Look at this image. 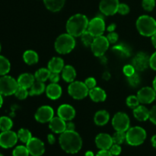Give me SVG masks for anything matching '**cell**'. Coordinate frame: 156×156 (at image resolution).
I'll list each match as a JSON object with an SVG mask.
<instances>
[{"mask_svg":"<svg viewBox=\"0 0 156 156\" xmlns=\"http://www.w3.org/2000/svg\"><path fill=\"white\" fill-rule=\"evenodd\" d=\"M18 137L22 143L27 144L32 138L31 133L26 129H19L18 133Z\"/></svg>","mask_w":156,"mask_h":156,"instance_id":"33","label":"cell"},{"mask_svg":"<svg viewBox=\"0 0 156 156\" xmlns=\"http://www.w3.org/2000/svg\"><path fill=\"white\" fill-rule=\"evenodd\" d=\"M88 94L91 100L94 102L105 101L107 98L106 92L99 87H94L92 89H90Z\"/></svg>","mask_w":156,"mask_h":156,"instance_id":"22","label":"cell"},{"mask_svg":"<svg viewBox=\"0 0 156 156\" xmlns=\"http://www.w3.org/2000/svg\"><path fill=\"white\" fill-rule=\"evenodd\" d=\"M106 37L108 38L110 44H115V43L118 41L119 36L117 33H115V32H111Z\"/></svg>","mask_w":156,"mask_h":156,"instance_id":"46","label":"cell"},{"mask_svg":"<svg viewBox=\"0 0 156 156\" xmlns=\"http://www.w3.org/2000/svg\"><path fill=\"white\" fill-rule=\"evenodd\" d=\"M27 148L30 155L32 156H41L45 151L44 143L39 139L34 137H32L31 140L27 143Z\"/></svg>","mask_w":156,"mask_h":156,"instance_id":"13","label":"cell"},{"mask_svg":"<svg viewBox=\"0 0 156 156\" xmlns=\"http://www.w3.org/2000/svg\"><path fill=\"white\" fill-rule=\"evenodd\" d=\"M13 126L12 120L8 117H0V129L2 131L10 130Z\"/></svg>","mask_w":156,"mask_h":156,"instance_id":"35","label":"cell"},{"mask_svg":"<svg viewBox=\"0 0 156 156\" xmlns=\"http://www.w3.org/2000/svg\"><path fill=\"white\" fill-rule=\"evenodd\" d=\"M152 85H153V88L156 91V76L153 80V83H152Z\"/></svg>","mask_w":156,"mask_h":156,"instance_id":"58","label":"cell"},{"mask_svg":"<svg viewBox=\"0 0 156 156\" xmlns=\"http://www.w3.org/2000/svg\"><path fill=\"white\" fill-rule=\"evenodd\" d=\"M76 77V72L74 67H73L70 65L65 66L62 71V78L64 81L66 82H74L75 79Z\"/></svg>","mask_w":156,"mask_h":156,"instance_id":"25","label":"cell"},{"mask_svg":"<svg viewBox=\"0 0 156 156\" xmlns=\"http://www.w3.org/2000/svg\"><path fill=\"white\" fill-rule=\"evenodd\" d=\"M105 30V21L101 17H95L92 18L91 21L88 22V32L91 34L94 37L101 36L104 34Z\"/></svg>","mask_w":156,"mask_h":156,"instance_id":"10","label":"cell"},{"mask_svg":"<svg viewBox=\"0 0 156 156\" xmlns=\"http://www.w3.org/2000/svg\"><path fill=\"white\" fill-rule=\"evenodd\" d=\"M140 101H139L137 96L130 95L126 99V105L130 108H136L140 105Z\"/></svg>","mask_w":156,"mask_h":156,"instance_id":"38","label":"cell"},{"mask_svg":"<svg viewBox=\"0 0 156 156\" xmlns=\"http://www.w3.org/2000/svg\"><path fill=\"white\" fill-rule=\"evenodd\" d=\"M129 124H130L129 118L127 114L125 113L119 112L113 117L112 125L116 131L126 132L129 129Z\"/></svg>","mask_w":156,"mask_h":156,"instance_id":"9","label":"cell"},{"mask_svg":"<svg viewBox=\"0 0 156 156\" xmlns=\"http://www.w3.org/2000/svg\"><path fill=\"white\" fill-rule=\"evenodd\" d=\"M117 12L119 14H120V15H126V14H128L129 12V7L126 4L121 3V4L119 5Z\"/></svg>","mask_w":156,"mask_h":156,"instance_id":"43","label":"cell"},{"mask_svg":"<svg viewBox=\"0 0 156 156\" xmlns=\"http://www.w3.org/2000/svg\"><path fill=\"white\" fill-rule=\"evenodd\" d=\"M156 91L153 88L144 87L137 93V98L140 103L150 104L155 99Z\"/></svg>","mask_w":156,"mask_h":156,"instance_id":"16","label":"cell"},{"mask_svg":"<svg viewBox=\"0 0 156 156\" xmlns=\"http://www.w3.org/2000/svg\"><path fill=\"white\" fill-rule=\"evenodd\" d=\"M94 38H95V37L93 36V35L91 34L90 32H88V30L85 31L82 35H81V39H82V44L87 47H91V44L94 42Z\"/></svg>","mask_w":156,"mask_h":156,"instance_id":"34","label":"cell"},{"mask_svg":"<svg viewBox=\"0 0 156 156\" xmlns=\"http://www.w3.org/2000/svg\"><path fill=\"white\" fill-rule=\"evenodd\" d=\"M114 144L120 145L126 140V133L122 131H117L112 136Z\"/></svg>","mask_w":156,"mask_h":156,"instance_id":"36","label":"cell"},{"mask_svg":"<svg viewBox=\"0 0 156 156\" xmlns=\"http://www.w3.org/2000/svg\"><path fill=\"white\" fill-rule=\"evenodd\" d=\"M75 37L69 34H62L56 38L55 41V49L60 54L70 53L76 47Z\"/></svg>","mask_w":156,"mask_h":156,"instance_id":"4","label":"cell"},{"mask_svg":"<svg viewBox=\"0 0 156 156\" xmlns=\"http://www.w3.org/2000/svg\"><path fill=\"white\" fill-rule=\"evenodd\" d=\"M149 119L152 123L156 124V105L153 107L152 109L149 111Z\"/></svg>","mask_w":156,"mask_h":156,"instance_id":"47","label":"cell"},{"mask_svg":"<svg viewBox=\"0 0 156 156\" xmlns=\"http://www.w3.org/2000/svg\"><path fill=\"white\" fill-rule=\"evenodd\" d=\"M149 66L152 69L156 70V52H155L149 58Z\"/></svg>","mask_w":156,"mask_h":156,"instance_id":"48","label":"cell"},{"mask_svg":"<svg viewBox=\"0 0 156 156\" xmlns=\"http://www.w3.org/2000/svg\"><path fill=\"white\" fill-rule=\"evenodd\" d=\"M18 81L9 76H2L0 78V94L9 96L15 94L18 88Z\"/></svg>","mask_w":156,"mask_h":156,"instance_id":"6","label":"cell"},{"mask_svg":"<svg viewBox=\"0 0 156 156\" xmlns=\"http://www.w3.org/2000/svg\"><path fill=\"white\" fill-rule=\"evenodd\" d=\"M96 146L100 149H110L114 144L112 137L107 133H100L95 138Z\"/></svg>","mask_w":156,"mask_h":156,"instance_id":"18","label":"cell"},{"mask_svg":"<svg viewBox=\"0 0 156 156\" xmlns=\"http://www.w3.org/2000/svg\"><path fill=\"white\" fill-rule=\"evenodd\" d=\"M45 91L47 97L52 100H56L62 95V88L57 83L50 84Z\"/></svg>","mask_w":156,"mask_h":156,"instance_id":"20","label":"cell"},{"mask_svg":"<svg viewBox=\"0 0 156 156\" xmlns=\"http://www.w3.org/2000/svg\"><path fill=\"white\" fill-rule=\"evenodd\" d=\"M59 73H51L49 79L52 83H57L59 81Z\"/></svg>","mask_w":156,"mask_h":156,"instance_id":"49","label":"cell"},{"mask_svg":"<svg viewBox=\"0 0 156 156\" xmlns=\"http://www.w3.org/2000/svg\"><path fill=\"white\" fill-rule=\"evenodd\" d=\"M0 156H2V155H1V154H0Z\"/></svg>","mask_w":156,"mask_h":156,"instance_id":"61","label":"cell"},{"mask_svg":"<svg viewBox=\"0 0 156 156\" xmlns=\"http://www.w3.org/2000/svg\"><path fill=\"white\" fill-rule=\"evenodd\" d=\"M66 130H70L73 131L75 130V124L72 122H69L68 123H66Z\"/></svg>","mask_w":156,"mask_h":156,"instance_id":"51","label":"cell"},{"mask_svg":"<svg viewBox=\"0 0 156 156\" xmlns=\"http://www.w3.org/2000/svg\"><path fill=\"white\" fill-rule=\"evenodd\" d=\"M109 113L105 110H101V111H98L95 114L94 117V121L98 126H104V125L108 123V122L109 121Z\"/></svg>","mask_w":156,"mask_h":156,"instance_id":"28","label":"cell"},{"mask_svg":"<svg viewBox=\"0 0 156 156\" xmlns=\"http://www.w3.org/2000/svg\"><path fill=\"white\" fill-rule=\"evenodd\" d=\"M49 126L53 132L61 134L66 129V123L59 117H53L49 122Z\"/></svg>","mask_w":156,"mask_h":156,"instance_id":"19","label":"cell"},{"mask_svg":"<svg viewBox=\"0 0 156 156\" xmlns=\"http://www.w3.org/2000/svg\"><path fill=\"white\" fill-rule=\"evenodd\" d=\"M110 77H111V75H110V73H108V72H106V73H105L103 74V78L105 79H106V80H108V79H110Z\"/></svg>","mask_w":156,"mask_h":156,"instance_id":"55","label":"cell"},{"mask_svg":"<svg viewBox=\"0 0 156 156\" xmlns=\"http://www.w3.org/2000/svg\"><path fill=\"white\" fill-rule=\"evenodd\" d=\"M110 152L113 155H119L121 152V147L120 146V145L113 144L112 146L110 148Z\"/></svg>","mask_w":156,"mask_h":156,"instance_id":"45","label":"cell"},{"mask_svg":"<svg viewBox=\"0 0 156 156\" xmlns=\"http://www.w3.org/2000/svg\"><path fill=\"white\" fill-rule=\"evenodd\" d=\"M116 28V24H110L108 27V30L110 32H114Z\"/></svg>","mask_w":156,"mask_h":156,"instance_id":"53","label":"cell"},{"mask_svg":"<svg viewBox=\"0 0 156 156\" xmlns=\"http://www.w3.org/2000/svg\"><path fill=\"white\" fill-rule=\"evenodd\" d=\"M152 45H153L156 48V33L154 34L152 36Z\"/></svg>","mask_w":156,"mask_h":156,"instance_id":"54","label":"cell"},{"mask_svg":"<svg viewBox=\"0 0 156 156\" xmlns=\"http://www.w3.org/2000/svg\"><path fill=\"white\" fill-rule=\"evenodd\" d=\"M59 144L65 152L75 154L77 153L82 148V141L80 136L75 130H66L61 133Z\"/></svg>","mask_w":156,"mask_h":156,"instance_id":"1","label":"cell"},{"mask_svg":"<svg viewBox=\"0 0 156 156\" xmlns=\"http://www.w3.org/2000/svg\"><path fill=\"white\" fill-rule=\"evenodd\" d=\"M109 44L110 43L106 37H104L103 35L94 38V42L91 46V51L94 53V56L98 57L103 56L105 52L108 50Z\"/></svg>","mask_w":156,"mask_h":156,"instance_id":"8","label":"cell"},{"mask_svg":"<svg viewBox=\"0 0 156 156\" xmlns=\"http://www.w3.org/2000/svg\"><path fill=\"white\" fill-rule=\"evenodd\" d=\"M149 58L146 53L143 52L137 53L133 59L132 65L136 71H144L149 66Z\"/></svg>","mask_w":156,"mask_h":156,"instance_id":"14","label":"cell"},{"mask_svg":"<svg viewBox=\"0 0 156 156\" xmlns=\"http://www.w3.org/2000/svg\"><path fill=\"white\" fill-rule=\"evenodd\" d=\"M50 73H51V72L49 70V69H38L35 73V79L37 81H40V82H44L50 78Z\"/></svg>","mask_w":156,"mask_h":156,"instance_id":"31","label":"cell"},{"mask_svg":"<svg viewBox=\"0 0 156 156\" xmlns=\"http://www.w3.org/2000/svg\"><path fill=\"white\" fill-rule=\"evenodd\" d=\"M3 104V99H2V94H0V108L2 107V105Z\"/></svg>","mask_w":156,"mask_h":156,"instance_id":"59","label":"cell"},{"mask_svg":"<svg viewBox=\"0 0 156 156\" xmlns=\"http://www.w3.org/2000/svg\"><path fill=\"white\" fill-rule=\"evenodd\" d=\"M35 80L36 79L33 75L30 74V73H23L18 77L17 81H18V86L28 89L32 86Z\"/></svg>","mask_w":156,"mask_h":156,"instance_id":"21","label":"cell"},{"mask_svg":"<svg viewBox=\"0 0 156 156\" xmlns=\"http://www.w3.org/2000/svg\"><path fill=\"white\" fill-rule=\"evenodd\" d=\"M14 94L20 100H23V99H25L28 96L29 91H27V88H22V87H18V89L16 90V91H15Z\"/></svg>","mask_w":156,"mask_h":156,"instance_id":"40","label":"cell"},{"mask_svg":"<svg viewBox=\"0 0 156 156\" xmlns=\"http://www.w3.org/2000/svg\"><path fill=\"white\" fill-rule=\"evenodd\" d=\"M46 8L50 12H57L60 11L65 4V0H44Z\"/></svg>","mask_w":156,"mask_h":156,"instance_id":"26","label":"cell"},{"mask_svg":"<svg viewBox=\"0 0 156 156\" xmlns=\"http://www.w3.org/2000/svg\"><path fill=\"white\" fill-rule=\"evenodd\" d=\"M88 18L85 15L82 14L73 15L66 23L67 33L73 37L81 36L88 29Z\"/></svg>","mask_w":156,"mask_h":156,"instance_id":"2","label":"cell"},{"mask_svg":"<svg viewBox=\"0 0 156 156\" xmlns=\"http://www.w3.org/2000/svg\"><path fill=\"white\" fill-rule=\"evenodd\" d=\"M85 84L87 87H88V89H92L94 87H96V80L93 77H89L85 81Z\"/></svg>","mask_w":156,"mask_h":156,"instance_id":"44","label":"cell"},{"mask_svg":"<svg viewBox=\"0 0 156 156\" xmlns=\"http://www.w3.org/2000/svg\"><path fill=\"white\" fill-rule=\"evenodd\" d=\"M46 90L45 85L44 82H40V81L35 80L32 86L30 88V91H29V94L30 96L34 95H40L42 94L44 91Z\"/></svg>","mask_w":156,"mask_h":156,"instance_id":"29","label":"cell"},{"mask_svg":"<svg viewBox=\"0 0 156 156\" xmlns=\"http://www.w3.org/2000/svg\"><path fill=\"white\" fill-rule=\"evenodd\" d=\"M127 81L129 82V85H131L132 87H136L140 83V77L138 73H135L132 76H128Z\"/></svg>","mask_w":156,"mask_h":156,"instance_id":"39","label":"cell"},{"mask_svg":"<svg viewBox=\"0 0 156 156\" xmlns=\"http://www.w3.org/2000/svg\"><path fill=\"white\" fill-rule=\"evenodd\" d=\"M85 156H94V153L91 151H88V152L85 153Z\"/></svg>","mask_w":156,"mask_h":156,"instance_id":"57","label":"cell"},{"mask_svg":"<svg viewBox=\"0 0 156 156\" xmlns=\"http://www.w3.org/2000/svg\"><path fill=\"white\" fill-rule=\"evenodd\" d=\"M58 117L65 121H70L76 116V111L74 108L69 105H62L59 107L57 111Z\"/></svg>","mask_w":156,"mask_h":156,"instance_id":"17","label":"cell"},{"mask_svg":"<svg viewBox=\"0 0 156 156\" xmlns=\"http://www.w3.org/2000/svg\"><path fill=\"white\" fill-rule=\"evenodd\" d=\"M11 65L9 59L5 56H0V76H5L10 71Z\"/></svg>","mask_w":156,"mask_h":156,"instance_id":"32","label":"cell"},{"mask_svg":"<svg viewBox=\"0 0 156 156\" xmlns=\"http://www.w3.org/2000/svg\"><path fill=\"white\" fill-rule=\"evenodd\" d=\"M64 61L59 57L52 58L48 62V69L51 73H59L64 68Z\"/></svg>","mask_w":156,"mask_h":156,"instance_id":"23","label":"cell"},{"mask_svg":"<svg viewBox=\"0 0 156 156\" xmlns=\"http://www.w3.org/2000/svg\"><path fill=\"white\" fill-rule=\"evenodd\" d=\"M119 5V0H101L99 8L105 15H114L117 12Z\"/></svg>","mask_w":156,"mask_h":156,"instance_id":"15","label":"cell"},{"mask_svg":"<svg viewBox=\"0 0 156 156\" xmlns=\"http://www.w3.org/2000/svg\"><path fill=\"white\" fill-rule=\"evenodd\" d=\"M53 115H54V111L53 108L50 106L44 105L38 108L37 112L35 113L34 117L37 121L44 123L50 122L53 117Z\"/></svg>","mask_w":156,"mask_h":156,"instance_id":"12","label":"cell"},{"mask_svg":"<svg viewBox=\"0 0 156 156\" xmlns=\"http://www.w3.org/2000/svg\"><path fill=\"white\" fill-rule=\"evenodd\" d=\"M112 51L116 55L121 58L129 57L131 55V49L128 45L125 44H120L113 47Z\"/></svg>","mask_w":156,"mask_h":156,"instance_id":"24","label":"cell"},{"mask_svg":"<svg viewBox=\"0 0 156 156\" xmlns=\"http://www.w3.org/2000/svg\"><path fill=\"white\" fill-rule=\"evenodd\" d=\"M136 27L141 35L152 37L156 33V21L149 15H142L137 19Z\"/></svg>","mask_w":156,"mask_h":156,"instance_id":"3","label":"cell"},{"mask_svg":"<svg viewBox=\"0 0 156 156\" xmlns=\"http://www.w3.org/2000/svg\"><path fill=\"white\" fill-rule=\"evenodd\" d=\"M96 156H113L109 149H101Z\"/></svg>","mask_w":156,"mask_h":156,"instance_id":"50","label":"cell"},{"mask_svg":"<svg viewBox=\"0 0 156 156\" xmlns=\"http://www.w3.org/2000/svg\"><path fill=\"white\" fill-rule=\"evenodd\" d=\"M152 146H153L156 149V135L154 136L152 138Z\"/></svg>","mask_w":156,"mask_h":156,"instance_id":"56","label":"cell"},{"mask_svg":"<svg viewBox=\"0 0 156 156\" xmlns=\"http://www.w3.org/2000/svg\"><path fill=\"white\" fill-rule=\"evenodd\" d=\"M146 139V132L140 126H134L127 130L126 133V141L130 146H140Z\"/></svg>","mask_w":156,"mask_h":156,"instance_id":"5","label":"cell"},{"mask_svg":"<svg viewBox=\"0 0 156 156\" xmlns=\"http://www.w3.org/2000/svg\"><path fill=\"white\" fill-rule=\"evenodd\" d=\"M29 154L27 146H17L13 151V156H28Z\"/></svg>","mask_w":156,"mask_h":156,"instance_id":"37","label":"cell"},{"mask_svg":"<svg viewBox=\"0 0 156 156\" xmlns=\"http://www.w3.org/2000/svg\"><path fill=\"white\" fill-rule=\"evenodd\" d=\"M155 100H156V96H155Z\"/></svg>","mask_w":156,"mask_h":156,"instance_id":"62","label":"cell"},{"mask_svg":"<svg viewBox=\"0 0 156 156\" xmlns=\"http://www.w3.org/2000/svg\"><path fill=\"white\" fill-rule=\"evenodd\" d=\"M23 59H24V62L28 65H34L38 62L39 56H38L37 53L34 50H27L24 53Z\"/></svg>","mask_w":156,"mask_h":156,"instance_id":"30","label":"cell"},{"mask_svg":"<svg viewBox=\"0 0 156 156\" xmlns=\"http://www.w3.org/2000/svg\"><path fill=\"white\" fill-rule=\"evenodd\" d=\"M68 92L73 98L81 100L88 96L89 89L85 85V82L76 81V82H71L69 85Z\"/></svg>","mask_w":156,"mask_h":156,"instance_id":"7","label":"cell"},{"mask_svg":"<svg viewBox=\"0 0 156 156\" xmlns=\"http://www.w3.org/2000/svg\"><path fill=\"white\" fill-rule=\"evenodd\" d=\"M133 115L140 121H146L149 117V111L143 105H139L133 110Z\"/></svg>","mask_w":156,"mask_h":156,"instance_id":"27","label":"cell"},{"mask_svg":"<svg viewBox=\"0 0 156 156\" xmlns=\"http://www.w3.org/2000/svg\"><path fill=\"white\" fill-rule=\"evenodd\" d=\"M18 139V134L13 131H2L0 134V146L5 149L13 147L17 143Z\"/></svg>","mask_w":156,"mask_h":156,"instance_id":"11","label":"cell"},{"mask_svg":"<svg viewBox=\"0 0 156 156\" xmlns=\"http://www.w3.org/2000/svg\"><path fill=\"white\" fill-rule=\"evenodd\" d=\"M123 72L126 77L132 76L136 73V69L133 65H126L123 69Z\"/></svg>","mask_w":156,"mask_h":156,"instance_id":"42","label":"cell"},{"mask_svg":"<svg viewBox=\"0 0 156 156\" xmlns=\"http://www.w3.org/2000/svg\"><path fill=\"white\" fill-rule=\"evenodd\" d=\"M143 9L148 12H151L153 10L155 6V0H143Z\"/></svg>","mask_w":156,"mask_h":156,"instance_id":"41","label":"cell"},{"mask_svg":"<svg viewBox=\"0 0 156 156\" xmlns=\"http://www.w3.org/2000/svg\"><path fill=\"white\" fill-rule=\"evenodd\" d=\"M0 52H1V44H0Z\"/></svg>","mask_w":156,"mask_h":156,"instance_id":"60","label":"cell"},{"mask_svg":"<svg viewBox=\"0 0 156 156\" xmlns=\"http://www.w3.org/2000/svg\"><path fill=\"white\" fill-rule=\"evenodd\" d=\"M47 140H48V142L50 144H53L55 143V137L53 134H49L47 136Z\"/></svg>","mask_w":156,"mask_h":156,"instance_id":"52","label":"cell"}]
</instances>
